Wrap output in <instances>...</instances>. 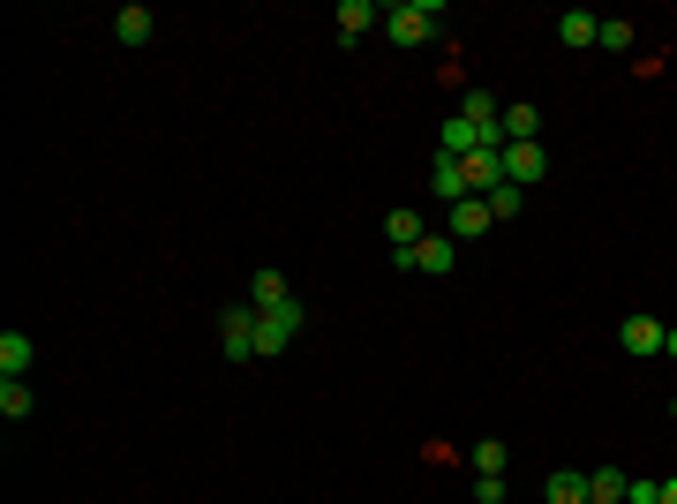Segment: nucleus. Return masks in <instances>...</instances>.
I'll return each instance as SVG.
<instances>
[{
  "label": "nucleus",
  "mask_w": 677,
  "mask_h": 504,
  "mask_svg": "<svg viewBox=\"0 0 677 504\" xmlns=\"http://www.w3.org/2000/svg\"><path fill=\"white\" fill-rule=\"evenodd\" d=\"M151 31H159V15H151V8H121V15H114V39H121V45H143Z\"/></svg>",
  "instance_id": "f8f14e48"
},
{
  "label": "nucleus",
  "mask_w": 677,
  "mask_h": 504,
  "mask_svg": "<svg viewBox=\"0 0 677 504\" xmlns=\"http://www.w3.org/2000/svg\"><path fill=\"white\" fill-rule=\"evenodd\" d=\"M0 415H8V421L31 415V384H23V377H0Z\"/></svg>",
  "instance_id": "aec40b11"
},
{
  "label": "nucleus",
  "mask_w": 677,
  "mask_h": 504,
  "mask_svg": "<svg viewBox=\"0 0 677 504\" xmlns=\"http://www.w3.org/2000/svg\"><path fill=\"white\" fill-rule=\"evenodd\" d=\"M399 264H407V271H437V279H444V271L460 264V242H452V234H422V242L399 256Z\"/></svg>",
  "instance_id": "20e7f679"
},
{
  "label": "nucleus",
  "mask_w": 677,
  "mask_h": 504,
  "mask_svg": "<svg viewBox=\"0 0 677 504\" xmlns=\"http://www.w3.org/2000/svg\"><path fill=\"white\" fill-rule=\"evenodd\" d=\"M474 474H505V444H497V437L474 444Z\"/></svg>",
  "instance_id": "412c9836"
},
{
  "label": "nucleus",
  "mask_w": 677,
  "mask_h": 504,
  "mask_svg": "<svg viewBox=\"0 0 677 504\" xmlns=\"http://www.w3.org/2000/svg\"><path fill=\"white\" fill-rule=\"evenodd\" d=\"M369 23H377V8H369V0H338V39H346V45L362 39Z\"/></svg>",
  "instance_id": "4468645a"
},
{
  "label": "nucleus",
  "mask_w": 677,
  "mask_h": 504,
  "mask_svg": "<svg viewBox=\"0 0 677 504\" xmlns=\"http://www.w3.org/2000/svg\"><path fill=\"white\" fill-rule=\"evenodd\" d=\"M625 504H663V482H647V474H633V482H625Z\"/></svg>",
  "instance_id": "5701e85b"
},
{
  "label": "nucleus",
  "mask_w": 677,
  "mask_h": 504,
  "mask_svg": "<svg viewBox=\"0 0 677 504\" xmlns=\"http://www.w3.org/2000/svg\"><path fill=\"white\" fill-rule=\"evenodd\" d=\"M594 45H610V53H633V23H610V15H602V39Z\"/></svg>",
  "instance_id": "4be33fe9"
},
{
  "label": "nucleus",
  "mask_w": 677,
  "mask_h": 504,
  "mask_svg": "<svg viewBox=\"0 0 677 504\" xmlns=\"http://www.w3.org/2000/svg\"><path fill=\"white\" fill-rule=\"evenodd\" d=\"M550 504H588V474L557 467V474H550Z\"/></svg>",
  "instance_id": "f3484780"
},
{
  "label": "nucleus",
  "mask_w": 677,
  "mask_h": 504,
  "mask_svg": "<svg viewBox=\"0 0 677 504\" xmlns=\"http://www.w3.org/2000/svg\"><path fill=\"white\" fill-rule=\"evenodd\" d=\"M663 332H670L663 317H625V324H617V346H625L633 362H647V354H663Z\"/></svg>",
  "instance_id": "39448f33"
},
{
  "label": "nucleus",
  "mask_w": 677,
  "mask_h": 504,
  "mask_svg": "<svg viewBox=\"0 0 677 504\" xmlns=\"http://www.w3.org/2000/svg\"><path fill=\"white\" fill-rule=\"evenodd\" d=\"M309 324V309L301 301H279V309H256V362L264 354H279V346H294V332Z\"/></svg>",
  "instance_id": "f257e3e1"
},
{
  "label": "nucleus",
  "mask_w": 677,
  "mask_h": 504,
  "mask_svg": "<svg viewBox=\"0 0 677 504\" xmlns=\"http://www.w3.org/2000/svg\"><path fill=\"white\" fill-rule=\"evenodd\" d=\"M23 369H31V339L8 332V339H0V377H23Z\"/></svg>",
  "instance_id": "a211bd4d"
},
{
  "label": "nucleus",
  "mask_w": 677,
  "mask_h": 504,
  "mask_svg": "<svg viewBox=\"0 0 677 504\" xmlns=\"http://www.w3.org/2000/svg\"><path fill=\"white\" fill-rule=\"evenodd\" d=\"M384 39H391V45H429V39H437V8H429V0H399V8H384Z\"/></svg>",
  "instance_id": "f03ea898"
},
{
  "label": "nucleus",
  "mask_w": 677,
  "mask_h": 504,
  "mask_svg": "<svg viewBox=\"0 0 677 504\" xmlns=\"http://www.w3.org/2000/svg\"><path fill=\"white\" fill-rule=\"evenodd\" d=\"M384 234H391V256H407L429 226H422V211H391V218H384Z\"/></svg>",
  "instance_id": "9b49d317"
},
{
  "label": "nucleus",
  "mask_w": 677,
  "mask_h": 504,
  "mask_svg": "<svg viewBox=\"0 0 677 504\" xmlns=\"http://www.w3.org/2000/svg\"><path fill=\"white\" fill-rule=\"evenodd\" d=\"M542 173H550L542 143H505V181H512V189H535Z\"/></svg>",
  "instance_id": "423d86ee"
},
{
  "label": "nucleus",
  "mask_w": 677,
  "mask_h": 504,
  "mask_svg": "<svg viewBox=\"0 0 677 504\" xmlns=\"http://www.w3.org/2000/svg\"><path fill=\"white\" fill-rule=\"evenodd\" d=\"M460 167H466V189H474V196H490V189L505 181V151H474V159H460Z\"/></svg>",
  "instance_id": "1a4fd4ad"
},
{
  "label": "nucleus",
  "mask_w": 677,
  "mask_h": 504,
  "mask_svg": "<svg viewBox=\"0 0 677 504\" xmlns=\"http://www.w3.org/2000/svg\"><path fill=\"white\" fill-rule=\"evenodd\" d=\"M490 226H497L490 204H482V196H466V204H452V226H444V234H452V242H474V234H490Z\"/></svg>",
  "instance_id": "6e6552de"
},
{
  "label": "nucleus",
  "mask_w": 677,
  "mask_h": 504,
  "mask_svg": "<svg viewBox=\"0 0 677 504\" xmlns=\"http://www.w3.org/2000/svg\"><path fill=\"white\" fill-rule=\"evenodd\" d=\"M670 415H677V407H670Z\"/></svg>",
  "instance_id": "bb28decb"
},
{
  "label": "nucleus",
  "mask_w": 677,
  "mask_h": 504,
  "mask_svg": "<svg viewBox=\"0 0 677 504\" xmlns=\"http://www.w3.org/2000/svg\"><path fill=\"white\" fill-rule=\"evenodd\" d=\"M429 189H437V204H466V196H474V189H466V167L444 159V151H437V167H429Z\"/></svg>",
  "instance_id": "0eeeda50"
},
{
  "label": "nucleus",
  "mask_w": 677,
  "mask_h": 504,
  "mask_svg": "<svg viewBox=\"0 0 677 504\" xmlns=\"http://www.w3.org/2000/svg\"><path fill=\"white\" fill-rule=\"evenodd\" d=\"M625 482H633V474H617V467H594V474H588V504H625Z\"/></svg>",
  "instance_id": "ddd939ff"
},
{
  "label": "nucleus",
  "mask_w": 677,
  "mask_h": 504,
  "mask_svg": "<svg viewBox=\"0 0 677 504\" xmlns=\"http://www.w3.org/2000/svg\"><path fill=\"white\" fill-rule=\"evenodd\" d=\"M474 504H505V474H474Z\"/></svg>",
  "instance_id": "b1692460"
},
{
  "label": "nucleus",
  "mask_w": 677,
  "mask_h": 504,
  "mask_svg": "<svg viewBox=\"0 0 677 504\" xmlns=\"http://www.w3.org/2000/svg\"><path fill=\"white\" fill-rule=\"evenodd\" d=\"M557 39H565V45H594V39H602V15H588V8H565V15H557Z\"/></svg>",
  "instance_id": "9d476101"
},
{
  "label": "nucleus",
  "mask_w": 677,
  "mask_h": 504,
  "mask_svg": "<svg viewBox=\"0 0 677 504\" xmlns=\"http://www.w3.org/2000/svg\"><path fill=\"white\" fill-rule=\"evenodd\" d=\"M663 354H670V362H677V324H670V332H663Z\"/></svg>",
  "instance_id": "393cba45"
},
{
  "label": "nucleus",
  "mask_w": 677,
  "mask_h": 504,
  "mask_svg": "<svg viewBox=\"0 0 677 504\" xmlns=\"http://www.w3.org/2000/svg\"><path fill=\"white\" fill-rule=\"evenodd\" d=\"M482 204H490V218H519V211H527V189H512V181H497V189H490Z\"/></svg>",
  "instance_id": "6ab92c4d"
},
{
  "label": "nucleus",
  "mask_w": 677,
  "mask_h": 504,
  "mask_svg": "<svg viewBox=\"0 0 677 504\" xmlns=\"http://www.w3.org/2000/svg\"><path fill=\"white\" fill-rule=\"evenodd\" d=\"M218 346H226V362H256V309H226L218 317Z\"/></svg>",
  "instance_id": "7ed1b4c3"
},
{
  "label": "nucleus",
  "mask_w": 677,
  "mask_h": 504,
  "mask_svg": "<svg viewBox=\"0 0 677 504\" xmlns=\"http://www.w3.org/2000/svg\"><path fill=\"white\" fill-rule=\"evenodd\" d=\"M663 504H677V474H670V482H663Z\"/></svg>",
  "instance_id": "a878e982"
},
{
  "label": "nucleus",
  "mask_w": 677,
  "mask_h": 504,
  "mask_svg": "<svg viewBox=\"0 0 677 504\" xmlns=\"http://www.w3.org/2000/svg\"><path fill=\"white\" fill-rule=\"evenodd\" d=\"M279 301H294V294H287V279H279V271H256L249 309H279Z\"/></svg>",
  "instance_id": "dca6fc26"
},
{
  "label": "nucleus",
  "mask_w": 677,
  "mask_h": 504,
  "mask_svg": "<svg viewBox=\"0 0 677 504\" xmlns=\"http://www.w3.org/2000/svg\"><path fill=\"white\" fill-rule=\"evenodd\" d=\"M542 136V114L535 106H505V143H535Z\"/></svg>",
  "instance_id": "2eb2a0df"
}]
</instances>
